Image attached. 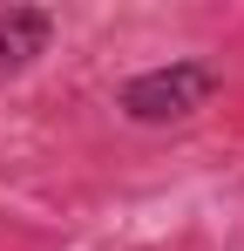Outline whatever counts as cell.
I'll return each mask as SVG.
<instances>
[{
  "instance_id": "6da1fadb",
  "label": "cell",
  "mask_w": 244,
  "mask_h": 251,
  "mask_svg": "<svg viewBox=\"0 0 244 251\" xmlns=\"http://www.w3.org/2000/svg\"><path fill=\"white\" fill-rule=\"evenodd\" d=\"M224 95V68L217 61H203V54H176V61H156V68H143V75H129L116 88V109L129 123L156 129V123H183V116H197Z\"/></svg>"
},
{
  "instance_id": "7a4b0ae2",
  "label": "cell",
  "mask_w": 244,
  "mask_h": 251,
  "mask_svg": "<svg viewBox=\"0 0 244 251\" xmlns=\"http://www.w3.org/2000/svg\"><path fill=\"white\" fill-rule=\"evenodd\" d=\"M48 41H54V14L48 7H7L0 14V82L34 68V54H48Z\"/></svg>"
}]
</instances>
